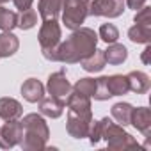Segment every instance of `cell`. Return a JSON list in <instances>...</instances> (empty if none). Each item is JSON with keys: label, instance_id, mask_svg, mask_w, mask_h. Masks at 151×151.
Masks as SVG:
<instances>
[{"label": "cell", "instance_id": "1", "mask_svg": "<svg viewBox=\"0 0 151 151\" xmlns=\"http://www.w3.org/2000/svg\"><path fill=\"white\" fill-rule=\"evenodd\" d=\"M98 48V34L89 27H78L57 46V60L64 64H77L89 57Z\"/></svg>", "mask_w": 151, "mask_h": 151}, {"label": "cell", "instance_id": "2", "mask_svg": "<svg viewBox=\"0 0 151 151\" xmlns=\"http://www.w3.org/2000/svg\"><path fill=\"white\" fill-rule=\"evenodd\" d=\"M23 137H22V149L23 151H43L46 149V142L50 137L48 124L41 114H27L22 119Z\"/></svg>", "mask_w": 151, "mask_h": 151}, {"label": "cell", "instance_id": "3", "mask_svg": "<svg viewBox=\"0 0 151 151\" xmlns=\"http://www.w3.org/2000/svg\"><path fill=\"white\" fill-rule=\"evenodd\" d=\"M101 123H103L101 139H105L109 149H112V151H124V149L140 147V144L128 132H124V126L114 123L110 117H103Z\"/></svg>", "mask_w": 151, "mask_h": 151}, {"label": "cell", "instance_id": "4", "mask_svg": "<svg viewBox=\"0 0 151 151\" xmlns=\"http://www.w3.org/2000/svg\"><path fill=\"white\" fill-rule=\"evenodd\" d=\"M60 37H62V32H60L59 22L57 20H43L37 39H39V45H41L43 57L46 60L57 62V46L60 43Z\"/></svg>", "mask_w": 151, "mask_h": 151}, {"label": "cell", "instance_id": "5", "mask_svg": "<svg viewBox=\"0 0 151 151\" xmlns=\"http://www.w3.org/2000/svg\"><path fill=\"white\" fill-rule=\"evenodd\" d=\"M89 2H84V0H66L62 6V23L66 25V29H78L82 27V23L86 22V18L89 16L87 13Z\"/></svg>", "mask_w": 151, "mask_h": 151}, {"label": "cell", "instance_id": "6", "mask_svg": "<svg viewBox=\"0 0 151 151\" xmlns=\"http://www.w3.org/2000/svg\"><path fill=\"white\" fill-rule=\"evenodd\" d=\"M93 123V112L91 114H80V112H73L68 110V121H66V130L69 137L73 139H86L89 133Z\"/></svg>", "mask_w": 151, "mask_h": 151}, {"label": "cell", "instance_id": "7", "mask_svg": "<svg viewBox=\"0 0 151 151\" xmlns=\"http://www.w3.org/2000/svg\"><path fill=\"white\" fill-rule=\"evenodd\" d=\"M89 16H105V18H117L124 13L123 0H93L87 7Z\"/></svg>", "mask_w": 151, "mask_h": 151}, {"label": "cell", "instance_id": "8", "mask_svg": "<svg viewBox=\"0 0 151 151\" xmlns=\"http://www.w3.org/2000/svg\"><path fill=\"white\" fill-rule=\"evenodd\" d=\"M23 137V126L20 119L14 121H6L0 126V147L2 149H11L22 142Z\"/></svg>", "mask_w": 151, "mask_h": 151}, {"label": "cell", "instance_id": "9", "mask_svg": "<svg viewBox=\"0 0 151 151\" xmlns=\"http://www.w3.org/2000/svg\"><path fill=\"white\" fill-rule=\"evenodd\" d=\"M71 89H73V86L69 84V80H68V77H66V71H64V69L55 71V73H52L50 77H48L46 91L50 93V96L59 98V100H62V101L66 103V100H68Z\"/></svg>", "mask_w": 151, "mask_h": 151}, {"label": "cell", "instance_id": "10", "mask_svg": "<svg viewBox=\"0 0 151 151\" xmlns=\"http://www.w3.org/2000/svg\"><path fill=\"white\" fill-rule=\"evenodd\" d=\"M130 124L137 128L140 133H144L146 139L151 137V110L147 107H137L132 110Z\"/></svg>", "mask_w": 151, "mask_h": 151}, {"label": "cell", "instance_id": "11", "mask_svg": "<svg viewBox=\"0 0 151 151\" xmlns=\"http://www.w3.org/2000/svg\"><path fill=\"white\" fill-rule=\"evenodd\" d=\"M39 112L41 116H46V117H52V119H57L62 116L64 109H66V103L59 98H53V96H43L39 101Z\"/></svg>", "mask_w": 151, "mask_h": 151}, {"label": "cell", "instance_id": "12", "mask_svg": "<svg viewBox=\"0 0 151 151\" xmlns=\"http://www.w3.org/2000/svg\"><path fill=\"white\" fill-rule=\"evenodd\" d=\"M126 80H128L130 91L135 94H146L149 91L151 80H149V75L144 71H130L126 75Z\"/></svg>", "mask_w": 151, "mask_h": 151}, {"label": "cell", "instance_id": "13", "mask_svg": "<svg viewBox=\"0 0 151 151\" xmlns=\"http://www.w3.org/2000/svg\"><path fill=\"white\" fill-rule=\"evenodd\" d=\"M23 116V107L14 98H0V117L4 121H14Z\"/></svg>", "mask_w": 151, "mask_h": 151}, {"label": "cell", "instance_id": "14", "mask_svg": "<svg viewBox=\"0 0 151 151\" xmlns=\"http://www.w3.org/2000/svg\"><path fill=\"white\" fill-rule=\"evenodd\" d=\"M66 107L68 110H73V112H80V114H91L93 112V107H91V98L86 96V94H80L77 91L69 93L68 100H66Z\"/></svg>", "mask_w": 151, "mask_h": 151}, {"label": "cell", "instance_id": "15", "mask_svg": "<svg viewBox=\"0 0 151 151\" xmlns=\"http://www.w3.org/2000/svg\"><path fill=\"white\" fill-rule=\"evenodd\" d=\"M22 96L29 103H37L45 96V86L37 78H27L22 84Z\"/></svg>", "mask_w": 151, "mask_h": 151}, {"label": "cell", "instance_id": "16", "mask_svg": "<svg viewBox=\"0 0 151 151\" xmlns=\"http://www.w3.org/2000/svg\"><path fill=\"white\" fill-rule=\"evenodd\" d=\"M64 2L66 0H39V4H37L39 16L43 20H57L60 16Z\"/></svg>", "mask_w": 151, "mask_h": 151}, {"label": "cell", "instance_id": "17", "mask_svg": "<svg viewBox=\"0 0 151 151\" xmlns=\"http://www.w3.org/2000/svg\"><path fill=\"white\" fill-rule=\"evenodd\" d=\"M103 55H105V60L112 66H119L126 60L128 57V50L124 45H119V43H110L107 50H103Z\"/></svg>", "mask_w": 151, "mask_h": 151}, {"label": "cell", "instance_id": "18", "mask_svg": "<svg viewBox=\"0 0 151 151\" xmlns=\"http://www.w3.org/2000/svg\"><path fill=\"white\" fill-rule=\"evenodd\" d=\"M20 41L13 32H2L0 34V59L11 57L18 52Z\"/></svg>", "mask_w": 151, "mask_h": 151}, {"label": "cell", "instance_id": "19", "mask_svg": "<svg viewBox=\"0 0 151 151\" xmlns=\"http://www.w3.org/2000/svg\"><path fill=\"white\" fill-rule=\"evenodd\" d=\"M128 37H130L132 43L149 45V41H151V23H135L128 30Z\"/></svg>", "mask_w": 151, "mask_h": 151}, {"label": "cell", "instance_id": "20", "mask_svg": "<svg viewBox=\"0 0 151 151\" xmlns=\"http://www.w3.org/2000/svg\"><path fill=\"white\" fill-rule=\"evenodd\" d=\"M82 68L87 71V73H98V71H101L103 68H105V64H107V60H105V55H103V50H94L89 57H86L82 62Z\"/></svg>", "mask_w": 151, "mask_h": 151}, {"label": "cell", "instance_id": "21", "mask_svg": "<svg viewBox=\"0 0 151 151\" xmlns=\"http://www.w3.org/2000/svg\"><path fill=\"white\" fill-rule=\"evenodd\" d=\"M107 87L110 96H123L130 91L126 75H110V77H107Z\"/></svg>", "mask_w": 151, "mask_h": 151}, {"label": "cell", "instance_id": "22", "mask_svg": "<svg viewBox=\"0 0 151 151\" xmlns=\"http://www.w3.org/2000/svg\"><path fill=\"white\" fill-rule=\"evenodd\" d=\"M132 110H133V107H132L130 103L119 101V103L112 105V110H110V112H112V117L116 119L117 124L128 126V124H130V117H132Z\"/></svg>", "mask_w": 151, "mask_h": 151}, {"label": "cell", "instance_id": "23", "mask_svg": "<svg viewBox=\"0 0 151 151\" xmlns=\"http://www.w3.org/2000/svg\"><path fill=\"white\" fill-rule=\"evenodd\" d=\"M36 23H37V13H36L32 7L20 11V14H18V23H16L18 29H22V30H30L32 27H36Z\"/></svg>", "mask_w": 151, "mask_h": 151}, {"label": "cell", "instance_id": "24", "mask_svg": "<svg viewBox=\"0 0 151 151\" xmlns=\"http://www.w3.org/2000/svg\"><path fill=\"white\" fill-rule=\"evenodd\" d=\"M16 23H18V14L14 11H9L0 6V30L11 32L16 27Z\"/></svg>", "mask_w": 151, "mask_h": 151}, {"label": "cell", "instance_id": "25", "mask_svg": "<svg viewBox=\"0 0 151 151\" xmlns=\"http://www.w3.org/2000/svg\"><path fill=\"white\" fill-rule=\"evenodd\" d=\"M98 39H103L105 43H116L119 39V30L114 23H103L98 30Z\"/></svg>", "mask_w": 151, "mask_h": 151}, {"label": "cell", "instance_id": "26", "mask_svg": "<svg viewBox=\"0 0 151 151\" xmlns=\"http://www.w3.org/2000/svg\"><path fill=\"white\" fill-rule=\"evenodd\" d=\"M94 87H96V78H80V80H77V84L73 86V91H77L80 94H86V96L93 98Z\"/></svg>", "mask_w": 151, "mask_h": 151}, {"label": "cell", "instance_id": "27", "mask_svg": "<svg viewBox=\"0 0 151 151\" xmlns=\"http://www.w3.org/2000/svg\"><path fill=\"white\" fill-rule=\"evenodd\" d=\"M93 98L98 100V101H105V100L112 98L110 93H109V87H107V77H100V78H96V87H94V94H93Z\"/></svg>", "mask_w": 151, "mask_h": 151}, {"label": "cell", "instance_id": "28", "mask_svg": "<svg viewBox=\"0 0 151 151\" xmlns=\"http://www.w3.org/2000/svg\"><path fill=\"white\" fill-rule=\"evenodd\" d=\"M32 2H34V0H13V4L16 6L18 11H23V9L32 7Z\"/></svg>", "mask_w": 151, "mask_h": 151}, {"label": "cell", "instance_id": "29", "mask_svg": "<svg viewBox=\"0 0 151 151\" xmlns=\"http://www.w3.org/2000/svg\"><path fill=\"white\" fill-rule=\"evenodd\" d=\"M126 6L133 11H139L146 6V0H126Z\"/></svg>", "mask_w": 151, "mask_h": 151}, {"label": "cell", "instance_id": "30", "mask_svg": "<svg viewBox=\"0 0 151 151\" xmlns=\"http://www.w3.org/2000/svg\"><path fill=\"white\" fill-rule=\"evenodd\" d=\"M149 53H151V46L146 45V48H144V52H142V62H144V64H149Z\"/></svg>", "mask_w": 151, "mask_h": 151}, {"label": "cell", "instance_id": "31", "mask_svg": "<svg viewBox=\"0 0 151 151\" xmlns=\"http://www.w3.org/2000/svg\"><path fill=\"white\" fill-rule=\"evenodd\" d=\"M6 2H9V0H0V4H6Z\"/></svg>", "mask_w": 151, "mask_h": 151}, {"label": "cell", "instance_id": "32", "mask_svg": "<svg viewBox=\"0 0 151 151\" xmlns=\"http://www.w3.org/2000/svg\"><path fill=\"white\" fill-rule=\"evenodd\" d=\"M84 2H89V0H84Z\"/></svg>", "mask_w": 151, "mask_h": 151}]
</instances>
